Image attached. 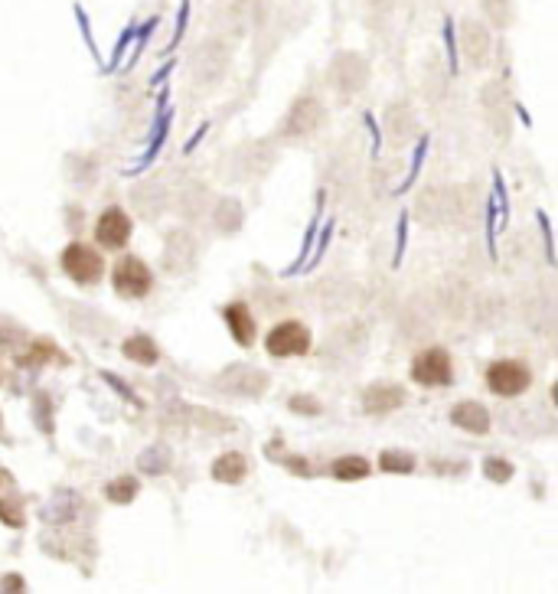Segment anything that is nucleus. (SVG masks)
I'll return each mask as SVG.
<instances>
[{
	"label": "nucleus",
	"mask_w": 558,
	"mask_h": 594,
	"mask_svg": "<svg viewBox=\"0 0 558 594\" xmlns=\"http://www.w3.org/2000/svg\"><path fill=\"white\" fill-rule=\"evenodd\" d=\"M418 216L431 226H470L477 216V196L470 187H438L418 196Z\"/></svg>",
	"instance_id": "1"
},
{
	"label": "nucleus",
	"mask_w": 558,
	"mask_h": 594,
	"mask_svg": "<svg viewBox=\"0 0 558 594\" xmlns=\"http://www.w3.org/2000/svg\"><path fill=\"white\" fill-rule=\"evenodd\" d=\"M229 72V46L219 40H206L196 46V56L190 63V79L196 85H203V89H213L222 79H226Z\"/></svg>",
	"instance_id": "2"
},
{
	"label": "nucleus",
	"mask_w": 558,
	"mask_h": 594,
	"mask_svg": "<svg viewBox=\"0 0 558 594\" xmlns=\"http://www.w3.org/2000/svg\"><path fill=\"white\" fill-rule=\"evenodd\" d=\"M324 105L317 102L314 95H301L297 102L288 108V115H284V125H281V138L284 141H307L314 138L324 125Z\"/></svg>",
	"instance_id": "3"
},
{
	"label": "nucleus",
	"mask_w": 558,
	"mask_h": 594,
	"mask_svg": "<svg viewBox=\"0 0 558 594\" xmlns=\"http://www.w3.org/2000/svg\"><path fill=\"white\" fill-rule=\"evenodd\" d=\"M408 376H412L418 386H428V389L451 386V382H454L451 353L444 350V346H428V350H421L415 360H412V369H408Z\"/></svg>",
	"instance_id": "4"
},
{
	"label": "nucleus",
	"mask_w": 558,
	"mask_h": 594,
	"mask_svg": "<svg viewBox=\"0 0 558 594\" xmlns=\"http://www.w3.org/2000/svg\"><path fill=\"white\" fill-rule=\"evenodd\" d=\"M59 265L76 284H95L105 275L102 255H98L89 242H69L59 255Z\"/></svg>",
	"instance_id": "5"
},
{
	"label": "nucleus",
	"mask_w": 558,
	"mask_h": 594,
	"mask_svg": "<svg viewBox=\"0 0 558 594\" xmlns=\"http://www.w3.org/2000/svg\"><path fill=\"white\" fill-rule=\"evenodd\" d=\"M532 369L519 360H496L487 366V389L500 399H516V395L529 392Z\"/></svg>",
	"instance_id": "6"
},
{
	"label": "nucleus",
	"mask_w": 558,
	"mask_h": 594,
	"mask_svg": "<svg viewBox=\"0 0 558 594\" xmlns=\"http://www.w3.org/2000/svg\"><path fill=\"white\" fill-rule=\"evenodd\" d=\"M111 288H115L121 297H128V301H141V297L151 294L154 275L141 258L128 255L115 265V271H111Z\"/></svg>",
	"instance_id": "7"
},
{
	"label": "nucleus",
	"mask_w": 558,
	"mask_h": 594,
	"mask_svg": "<svg viewBox=\"0 0 558 594\" xmlns=\"http://www.w3.org/2000/svg\"><path fill=\"white\" fill-rule=\"evenodd\" d=\"M265 350L275 356V360L304 356V353H310V330L301 324V320H281V324H275L268 330Z\"/></svg>",
	"instance_id": "8"
},
{
	"label": "nucleus",
	"mask_w": 558,
	"mask_h": 594,
	"mask_svg": "<svg viewBox=\"0 0 558 594\" xmlns=\"http://www.w3.org/2000/svg\"><path fill=\"white\" fill-rule=\"evenodd\" d=\"M369 63L359 53H340L330 66V85L340 92V98H353L366 89Z\"/></svg>",
	"instance_id": "9"
},
{
	"label": "nucleus",
	"mask_w": 558,
	"mask_h": 594,
	"mask_svg": "<svg viewBox=\"0 0 558 594\" xmlns=\"http://www.w3.org/2000/svg\"><path fill=\"white\" fill-rule=\"evenodd\" d=\"M160 262H164L167 275H186V271H193L196 265V239L186 229H173L164 242V255H160Z\"/></svg>",
	"instance_id": "10"
},
{
	"label": "nucleus",
	"mask_w": 558,
	"mask_h": 594,
	"mask_svg": "<svg viewBox=\"0 0 558 594\" xmlns=\"http://www.w3.org/2000/svg\"><path fill=\"white\" fill-rule=\"evenodd\" d=\"M131 219H128V213L124 209H118V206H111V209H105L102 216H98V222H95V242L102 245V249H124V245L131 242Z\"/></svg>",
	"instance_id": "11"
},
{
	"label": "nucleus",
	"mask_w": 558,
	"mask_h": 594,
	"mask_svg": "<svg viewBox=\"0 0 558 594\" xmlns=\"http://www.w3.org/2000/svg\"><path fill=\"white\" fill-rule=\"evenodd\" d=\"M216 386L229 395H245V399H258L265 389H268V376L262 369H252V366H229L226 373L219 376Z\"/></svg>",
	"instance_id": "12"
},
{
	"label": "nucleus",
	"mask_w": 558,
	"mask_h": 594,
	"mask_svg": "<svg viewBox=\"0 0 558 594\" xmlns=\"http://www.w3.org/2000/svg\"><path fill=\"white\" fill-rule=\"evenodd\" d=\"M457 46H461V53L467 56L470 66L483 69V66L490 63L493 36H490V30L483 27L480 20H464V23H461V40H457Z\"/></svg>",
	"instance_id": "13"
},
{
	"label": "nucleus",
	"mask_w": 558,
	"mask_h": 594,
	"mask_svg": "<svg viewBox=\"0 0 558 594\" xmlns=\"http://www.w3.org/2000/svg\"><path fill=\"white\" fill-rule=\"evenodd\" d=\"M235 177L239 180H258L265 177V173L275 167V151H271L268 144L255 141V144H245L239 154H235Z\"/></svg>",
	"instance_id": "14"
},
{
	"label": "nucleus",
	"mask_w": 558,
	"mask_h": 594,
	"mask_svg": "<svg viewBox=\"0 0 558 594\" xmlns=\"http://www.w3.org/2000/svg\"><path fill=\"white\" fill-rule=\"evenodd\" d=\"M167 203H170V190L160 180H147L141 187H134V193H131V206L138 209V216L147 222L164 216Z\"/></svg>",
	"instance_id": "15"
},
{
	"label": "nucleus",
	"mask_w": 558,
	"mask_h": 594,
	"mask_svg": "<svg viewBox=\"0 0 558 594\" xmlns=\"http://www.w3.org/2000/svg\"><path fill=\"white\" fill-rule=\"evenodd\" d=\"M408 402V392L399 386V382H376L363 392V412L369 415H386L402 408Z\"/></svg>",
	"instance_id": "16"
},
{
	"label": "nucleus",
	"mask_w": 558,
	"mask_h": 594,
	"mask_svg": "<svg viewBox=\"0 0 558 594\" xmlns=\"http://www.w3.org/2000/svg\"><path fill=\"white\" fill-rule=\"evenodd\" d=\"M248 20H252V0H222V4H216V23L222 33L242 36L248 30Z\"/></svg>",
	"instance_id": "17"
},
{
	"label": "nucleus",
	"mask_w": 558,
	"mask_h": 594,
	"mask_svg": "<svg viewBox=\"0 0 558 594\" xmlns=\"http://www.w3.org/2000/svg\"><path fill=\"white\" fill-rule=\"evenodd\" d=\"M0 519H4L7 526H23V497L17 490V480L10 470L0 467Z\"/></svg>",
	"instance_id": "18"
},
{
	"label": "nucleus",
	"mask_w": 558,
	"mask_h": 594,
	"mask_svg": "<svg viewBox=\"0 0 558 594\" xmlns=\"http://www.w3.org/2000/svg\"><path fill=\"white\" fill-rule=\"evenodd\" d=\"M451 422H454L457 428L470 431V435H487V431H490V412H487V408H483L480 402L464 399V402H457V405L451 408Z\"/></svg>",
	"instance_id": "19"
},
{
	"label": "nucleus",
	"mask_w": 558,
	"mask_h": 594,
	"mask_svg": "<svg viewBox=\"0 0 558 594\" xmlns=\"http://www.w3.org/2000/svg\"><path fill=\"white\" fill-rule=\"evenodd\" d=\"M222 317H226L229 333H232L235 343H239V346H252L255 343V317H252V311H248L242 301L229 304L226 311H222Z\"/></svg>",
	"instance_id": "20"
},
{
	"label": "nucleus",
	"mask_w": 558,
	"mask_h": 594,
	"mask_svg": "<svg viewBox=\"0 0 558 594\" xmlns=\"http://www.w3.org/2000/svg\"><path fill=\"white\" fill-rule=\"evenodd\" d=\"M242 222H245V209L242 203L235 200V196H222V200L216 203L213 209V226L219 235H235L242 229Z\"/></svg>",
	"instance_id": "21"
},
{
	"label": "nucleus",
	"mask_w": 558,
	"mask_h": 594,
	"mask_svg": "<svg viewBox=\"0 0 558 594\" xmlns=\"http://www.w3.org/2000/svg\"><path fill=\"white\" fill-rule=\"evenodd\" d=\"M209 470H213V480H219V484H242L245 474H248V464H245V457L239 451H226V454L216 457Z\"/></svg>",
	"instance_id": "22"
},
{
	"label": "nucleus",
	"mask_w": 558,
	"mask_h": 594,
	"mask_svg": "<svg viewBox=\"0 0 558 594\" xmlns=\"http://www.w3.org/2000/svg\"><path fill=\"white\" fill-rule=\"evenodd\" d=\"M121 353L128 356L131 363H138V366H154L160 360V350H157V343L151 337H144V333H138V337H128L121 343Z\"/></svg>",
	"instance_id": "23"
},
{
	"label": "nucleus",
	"mask_w": 558,
	"mask_h": 594,
	"mask_svg": "<svg viewBox=\"0 0 558 594\" xmlns=\"http://www.w3.org/2000/svg\"><path fill=\"white\" fill-rule=\"evenodd\" d=\"M330 470H333V477L343 480V484H353V480H366L372 474V464L359 454H346V457H337Z\"/></svg>",
	"instance_id": "24"
},
{
	"label": "nucleus",
	"mask_w": 558,
	"mask_h": 594,
	"mask_svg": "<svg viewBox=\"0 0 558 594\" xmlns=\"http://www.w3.org/2000/svg\"><path fill=\"white\" fill-rule=\"evenodd\" d=\"M167 131H170V108H167V95H160V105H157V125H154V134H151V147H147V154L141 164L147 167L151 160L160 154V147L167 141Z\"/></svg>",
	"instance_id": "25"
},
{
	"label": "nucleus",
	"mask_w": 558,
	"mask_h": 594,
	"mask_svg": "<svg viewBox=\"0 0 558 594\" xmlns=\"http://www.w3.org/2000/svg\"><path fill=\"white\" fill-rule=\"evenodd\" d=\"M138 490H141V484L134 477H118L105 487V497L111 503H131L134 497H138Z\"/></svg>",
	"instance_id": "26"
},
{
	"label": "nucleus",
	"mask_w": 558,
	"mask_h": 594,
	"mask_svg": "<svg viewBox=\"0 0 558 594\" xmlns=\"http://www.w3.org/2000/svg\"><path fill=\"white\" fill-rule=\"evenodd\" d=\"M379 467L386 470V474H412L415 470V457L408 451H386L379 457Z\"/></svg>",
	"instance_id": "27"
},
{
	"label": "nucleus",
	"mask_w": 558,
	"mask_h": 594,
	"mask_svg": "<svg viewBox=\"0 0 558 594\" xmlns=\"http://www.w3.org/2000/svg\"><path fill=\"white\" fill-rule=\"evenodd\" d=\"M389 131L395 134V138H408V134L415 131L412 111H408V108H392L389 111Z\"/></svg>",
	"instance_id": "28"
},
{
	"label": "nucleus",
	"mask_w": 558,
	"mask_h": 594,
	"mask_svg": "<svg viewBox=\"0 0 558 594\" xmlns=\"http://www.w3.org/2000/svg\"><path fill=\"white\" fill-rule=\"evenodd\" d=\"M483 470H487V480H493V484H506L513 477V464L503 461V457H487Z\"/></svg>",
	"instance_id": "29"
},
{
	"label": "nucleus",
	"mask_w": 558,
	"mask_h": 594,
	"mask_svg": "<svg viewBox=\"0 0 558 594\" xmlns=\"http://www.w3.org/2000/svg\"><path fill=\"white\" fill-rule=\"evenodd\" d=\"M206 200V190L200 187V183H193V187H186V193H183V200H180V213L183 216H200V203Z\"/></svg>",
	"instance_id": "30"
},
{
	"label": "nucleus",
	"mask_w": 558,
	"mask_h": 594,
	"mask_svg": "<svg viewBox=\"0 0 558 594\" xmlns=\"http://www.w3.org/2000/svg\"><path fill=\"white\" fill-rule=\"evenodd\" d=\"M157 23H160V20H157V17H151V20H147V23H144V27H141V30H138V27H134V40H131V43H134V53L128 56V66H134V63H138V56H141V49L147 46V40H151V33L157 30Z\"/></svg>",
	"instance_id": "31"
},
{
	"label": "nucleus",
	"mask_w": 558,
	"mask_h": 594,
	"mask_svg": "<svg viewBox=\"0 0 558 594\" xmlns=\"http://www.w3.org/2000/svg\"><path fill=\"white\" fill-rule=\"evenodd\" d=\"M314 235H317V219L310 222V229H307V235H304V245H301V255H297V262H291L288 268L281 271V275H297L304 265H307V255H310V249H314Z\"/></svg>",
	"instance_id": "32"
},
{
	"label": "nucleus",
	"mask_w": 558,
	"mask_h": 594,
	"mask_svg": "<svg viewBox=\"0 0 558 594\" xmlns=\"http://www.w3.org/2000/svg\"><path fill=\"white\" fill-rule=\"evenodd\" d=\"M425 154H428V138H421L418 147H415V154H412V167H408V177L402 183V190H408L412 183L418 180V173H421V164H425Z\"/></svg>",
	"instance_id": "33"
},
{
	"label": "nucleus",
	"mask_w": 558,
	"mask_h": 594,
	"mask_svg": "<svg viewBox=\"0 0 558 594\" xmlns=\"http://www.w3.org/2000/svg\"><path fill=\"white\" fill-rule=\"evenodd\" d=\"M487 14L493 17V23L496 27H506V23H510V0H487Z\"/></svg>",
	"instance_id": "34"
},
{
	"label": "nucleus",
	"mask_w": 558,
	"mask_h": 594,
	"mask_svg": "<svg viewBox=\"0 0 558 594\" xmlns=\"http://www.w3.org/2000/svg\"><path fill=\"white\" fill-rule=\"evenodd\" d=\"M444 46H448V63H451V72L457 76V40H454V20H451V17L444 20Z\"/></svg>",
	"instance_id": "35"
},
{
	"label": "nucleus",
	"mask_w": 558,
	"mask_h": 594,
	"mask_svg": "<svg viewBox=\"0 0 558 594\" xmlns=\"http://www.w3.org/2000/svg\"><path fill=\"white\" fill-rule=\"evenodd\" d=\"M186 20H190V0H180V14H177V27H173V40H170V49L180 46L183 33H186Z\"/></svg>",
	"instance_id": "36"
},
{
	"label": "nucleus",
	"mask_w": 558,
	"mask_h": 594,
	"mask_svg": "<svg viewBox=\"0 0 558 594\" xmlns=\"http://www.w3.org/2000/svg\"><path fill=\"white\" fill-rule=\"evenodd\" d=\"M131 40H134V27H124V33L118 36V43H115V49H111V66L108 69H115L118 63H121V56H124V49L131 46Z\"/></svg>",
	"instance_id": "37"
},
{
	"label": "nucleus",
	"mask_w": 558,
	"mask_h": 594,
	"mask_svg": "<svg viewBox=\"0 0 558 594\" xmlns=\"http://www.w3.org/2000/svg\"><path fill=\"white\" fill-rule=\"evenodd\" d=\"M405 242H408V219L402 216V222H399V232H395V258H392V265H399V262H402Z\"/></svg>",
	"instance_id": "38"
},
{
	"label": "nucleus",
	"mask_w": 558,
	"mask_h": 594,
	"mask_svg": "<svg viewBox=\"0 0 558 594\" xmlns=\"http://www.w3.org/2000/svg\"><path fill=\"white\" fill-rule=\"evenodd\" d=\"M291 408H294V412H307V415H317L320 412V405H314V399H307V395H294Z\"/></svg>",
	"instance_id": "39"
},
{
	"label": "nucleus",
	"mask_w": 558,
	"mask_h": 594,
	"mask_svg": "<svg viewBox=\"0 0 558 594\" xmlns=\"http://www.w3.org/2000/svg\"><path fill=\"white\" fill-rule=\"evenodd\" d=\"M0 588H14V591H20V588H23V578H20V575H14V578L7 575L4 581H0Z\"/></svg>",
	"instance_id": "40"
},
{
	"label": "nucleus",
	"mask_w": 558,
	"mask_h": 594,
	"mask_svg": "<svg viewBox=\"0 0 558 594\" xmlns=\"http://www.w3.org/2000/svg\"><path fill=\"white\" fill-rule=\"evenodd\" d=\"M170 72H173V63H167V66H164V69H157V76H154V79H151V82H154V85H157V82H160V79H167V76H170Z\"/></svg>",
	"instance_id": "41"
},
{
	"label": "nucleus",
	"mask_w": 558,
	"mask_h": 594,
	"mask_svg": "<svg viewBox=\"0 0 558 594\" xmlns=\"http://www.w3.org/2000/svg\"><path fill=\"white\" fill-rule=\"evenodd\" d=\"M0 382H4V369H0Z\"/></svg>",
	"instance_id": "42"
}]
</instances>
